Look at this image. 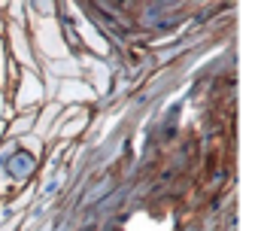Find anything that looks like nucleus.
Instances as JSON below:
<instances>
[{"label":"nucleus","mask_w":258,"mask_h":231,"mask_svg":"<svg viewBox=\"0 0 258 231\" xmlns=\"http://www.w3.org/2000/svg\"><path fill=\"white\" fill-rule=\"evenodd\" d=\"M64 88H67V94H61L64 100H88L91 97V85L88 82H64Z\"/></svg>","instance_id":"obj_1"}]
</instances>
